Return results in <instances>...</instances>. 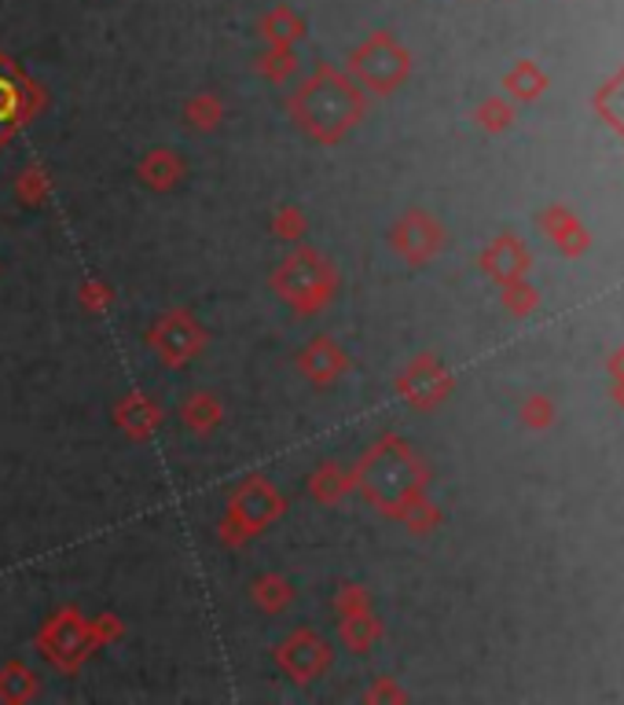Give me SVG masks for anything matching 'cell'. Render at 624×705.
Here are the masks:
<instances>
[{"instance_id": "4fadbf2b", "label": "cell", "mask_w": 624, "mask_h": 705, "mask_svg": "<svg viewBox=\"0 0 624 705\" xmlns=\"http://www.w3.org/2000/svg\"><path fill=\"white\" fill-rule=\"evenodd\" d=\"M137 177L143 181V188H151V191H159V195H165V191H177L180 184H184L188 162L180 159L173 148H151L137 162Z\"/></svg>"}, {"instance_id": "83f0119b", "label": "cell", "mask_w": 624, "mask_h": 705, "mask_svg": "<svg viewBox=\"0 0 624 705\" xmlns=\"http://www.w3.org/2000/svg\"><path fill=\"white\" fill-rule=\"evenodd\" d=\"M382 698H401V691H393L390 679H379V684L368 691V702H382Z\"/></svg>"}, {"instance_id": "9c48e42d", "label": "cell", "mask_w": 624, "mask_h": 705, "mask_svg": "<svg viewBox=\"0 0 624 705\" xmlns=\"http://www.w3.org/2000/svg\"><path fill=\"white\" fill-rule=\"evenodd\" d=\"M272 662L286 679H291V684L309 687V684H316L320 676H328V668L334 662V651L316 628L302 625V628H291L280 643H275Z\"/></svg>"}, {"instance_id": "cb8c5ba5", "label": "cell", "mask_w": 624, "mask_h": 705, "mask_svg": "<svg viewBox=\"0 0 624 705\" xmlns=\"http://www.w3.org/2000/svg\"><path fill=\"white\" fill-rule=\"evenodd\" d=\"M114 302H118V291L107 280H100V276L81 280V286H78V305L85 309V313L103 316V313H111Z\"/></svg>"}, {"instance_id": "8992f818", "label": "cell", "mask_w": 624, "mask_h": 705, "mask_svg": "<svg viewBox=\"0 0 624 705\" xmlns=\"http://www.w3.org/2000/svg\"><path fill=\"white\" fill-rule=\"evenodd\" d=\"M412 70V56L407 48L393 38V33H368L350 56H345V74H350L360 89L375 92V95H390L401 85Z\"/></svg>"}, {"instance_id": "ffe728a7", "label": "cell", "mask_w": 624, "mask_h": 705, "mask_svg": "<svg viewBox=\"0 0 624 705\" xmlns=\"http://www.w3.org/2000/svg\"><path fill=\"white\" fill-rule=\"evenodd\" d=\"M184 125L191 133H213V129H221V122L228 118V107L218 92H195L184 100Z\"/></svg>"}, {"instance_id": "e0dca14e", "label": "cell", "mask_w": 624, "mask_h": 705, "mask_svg": "<svg viewBox=\"0 0 624 705\" xmlns=\"http://www.w3.org/2000/svg\"><path fill=\"white\" fill-rule=\"evenodd\" d=\"M224 404L221 397H213L210 390H195L188 393L184 404H180V423H184L195 437H210L213 430L224 423Z\"/></svg>"}, {"instance_id": "7c38bea8", "label": "cell", "mask_w": 624, "mask_h": 705, "mask_svg": "<svg viewBox=\"0 0 624 705\" xmlns=\"http://www.w3.org/2000/svg\"><path fill=\"white\" fill-rule=\"evenodd\" d=\"M390 246L397 250L404 261H412V265H423V261H430L441 250V229L426 213L412 210L390 229Z\"/></svg>"}, {"instance_id": "d6986e66", "label": "cell", "mask_w": 624, "mask_h": 705, "mask_svg": "<svg viewBox=\"0 0 624 705\" xmlns=\"http://www.w3.org/2000/svg\"><path fill=\"white\" fill-rule=\"evenodd\" d=\"M294 595H298V588L283 577V573H261V577L250 584V603L269 617L283 614L286 606L294 603Z\"/></svg>"}, {"instance_id": "44dd1931", "label": "cell", "mask_w": 624, "mask_h": 705, "mask_svg": "<svg viewBox=\"0 0 624 705\" xmlns=\"http://www.w3.org/2000/svg\"><path fill=\"white\" fill-rule=\"evenodd\" d=\"M16 199H19V207H27V210L48 207V202H52V173L38 162L22 165L16 177Z\"/></svg>"}, {"instance_id": "7a4b0ae2", "label": "cell", "mask_w": 624, "mask_h": 705, "mask_svg": "<svg viewBox=\"0 0 624 705\" xmlns=\"http://www.w3.org/2000/svg\"><path fill=\"white\" fill-rule=\"evenodd\" d=\"M350 474H353V493H360L379 515L390 518H401L426 485L423 463H419V456L397 434H386L375 445H368Z\"/></svg>"}, {"instance_id": "7402d4cb", "label": "cell", "mask_w": 624, "mask_h": 705, "mask_svg": "<svg viewBox=\"0 0 624 705\" xmlns=\"http://www.w3.org/2000/svg\"><path fill=\"white\" fill-rule=\"evenodd\" d=\"M379 636H382V625H379L375 614H371V611L339 617V639L345 643V651H353V654H368V651L379 643Z\"/></svg>"}, {"instance_id": "3957f363", "label": "cell", "mask_w": 624, "mask_h": 705, "mask_svg": "<svg viewBox=\"0 0 624 705\" xmlns=\"http://www.w3.org/2000/svg\"><path fill=\"white\" fill-rule=\"evenodd\" d=\"M269 286L294 316H320L342 291V269L331 254L302 239L269 272Z\"/></svg>"}, {"instance_id": "603a6c76", "label": "cell", "mask_w": 624, "mask_h": 705, "mask_svg": "<svg viewBox=\"0 0 624 705\" xmlns=\"http://www.w3.org/2000/svg\"><path fill=\"white\" fill-rule=\"evenodd\" d=\"M254 70L269 81V85H286V81H291V78L298 74V56H294V48H272V44H265V52L258 56Z\"/></svg>"}, {"instance_id": "ba28073f", "label": "cell", "mask_w": 624, "mask_h": 705, "mask_svg": "<svg viewBox=\"0 0 624 705\" xmlns=\"http://www.w3.org/2000/svg\"><path fill=\"white\" fill-rule=\"evenodd\" d=\"M143 342H148V350L159 356L162 367L180 372V367H188L210 345V331L202 328V320L191 313V309L173 305L148 328Z\"/></svg>"}, {"instance_id": "6da1fadb", "label": "cell", "mask_w": 624, "mask_h": 705, "mask_svg": "<svg viewBox=\"0 0 624 705\" xmlns=\"http://www.w3.org/2000/svg\"><path fill=\"white\" fill-rule=\"evenodd\" d=\"M286 114L320 148H339L368 114V92L342 67L316 63L312 74L286 95Z\"/></svg>"}, {"instance_id": "30bf717a", "label": "cell", "mask_w": 624, "mask_h": 705, "mask_svg": "<svg viewBox=\"0 0 624 705\" xmlns=\"http://www.w3.org/2000/svg\"><path fill=\"white\" fill-rule=\"evenodd\" d=\"M298 375H302L312 390H331L334 382H342L350 375V353L342 350V342H334L331 334H312V339L302 345V353H298Z\"/></svg>"}, {"instance_id": "d4e9b609", "label": "cell", "mask_w": 624, "mask_h": 705, "mask_svg": "<svg viewBox=\"0 0 624 705\" xmlns=\"http://www.w3.org/2000/svg\"><path fill=\"white\" fill-rule=\"evenodd\" d=\"M272 235L275 239H283V243H302V239L309 235V218H305V210H298V207H280L272 213Z\"/></svg>"}, {"instance_id": "277c9868", "label": "cell", "mask_w": 624, "mask_h": 705, "mask_svg": "<svg viewBox=\"0 0 624 705\" xmlns=\"http://www.w3.org/2000/svg\"><path fill=\"white\" fill-rule=\"evenodd\" d=\"M283 515H286V496L265 474H250L246 482L228 496L224 515L218 522V541L224 547H246L265 530H272Z\"/></svg>"}, {"instance_id": "5b68a950", "label": "cell", "mask_w": 624, "mask_h": 705, "mask_svg": "<svg viewBox=\"0 0 624 705\" xmlns=\"http://www.w3.org/2000/svg\"><path fill=\"white\" fill-rule=\"evenodd\" d=\"M33 651H38L56 673L63 676L81 673V665L95 654L89 614H81L78 606H59V611L48 614L41 621V628L33 632Z\"/></svg>"}, {"instance_id": "8fae6325", "label": "cell", "mask_w": 624, "mask_h": 705, "mask_svg": "<svg viewBox=\"0 0 624 705\" xmlns=\"http://www.w3.org/2000/svg\"><path fill=\"white\" fill-rule=\"evenodd\" d=\"M111 420L118 426V434H125L133 445H143V441H151L162 430L165 409H162V401L151 397V393L129 390V393H122V397L114 401Z\"/></svg>"}, {"instance_id": "484cf974", "label": "cell", "mask_w": 624, "mask_h": 705, "mask_svg": "<svg viewBox=\"0 0 624 705\" xmlns=\"http://www.w3.org/2000/svg\"><path fill=\"white\" fill-rule=\"evenodd\" d=\"M89 625H92V643H95V651L114 647V643L125 639V621L118 617V614H111V611L89 617Z\"/></svg>"}, {"instance_id": "2e32d148", "label": "cell", "mask_w": 624, "mask_h": 705, "mask_svg": "<svg viewBox=\"0 0 624 705\" xmlns=\"http://www.w3.org/2000/svg\"><path fill=\"white\" fill-rule=\"evenodd\" d=\"M309 33L305 19L291 4H275L258 19V38L272 48H294Z\"/></svg>"}, {"instance_id": "9a60e30c", "label": "cell", "mask_w": 624, "mask_h": 705, "mask_svg": "<svg viewBox=\"0 0 624 705\" xmlns=\"http://www.w3.org/2000/svg\"><path fill=\"white\" fill-rule=\"evenodd\" d=\"M305 489L320 507H342V500H350L353 493V474L345 471L339 460H323L320 467L309 474Z\"/></svg>"}, {"instance_id": "52a82bcc", "label": "cell", "mask_w": 624, "mask_h": 705, "mask_svg": "<svg viewBox=\"0 0 624 705\" xmlns=\"http://www.w3.org/2000/svg\"><path fill=\"white\" fill-rule=\"evenodd\" d=\"M48 107V92L38 78H30L8 52H0V151L41 118Z\"/></svg>"}, {"instance_id": "4316f807", "label": "cell", "mask_w": 624, "mask_h": 705, "mask_svg": "<svg viewBox=\"0 0 624 705\" xmlns=\"http://www.w3.org/2000/svg\"><path fill=\"white\" fill-rule=\"evenodd\" d=\"M371 611V595L364 584H342L339 592H334V614L345 617V614H364Z\"/></svg>"}, {"instance_id": "ac0fdd59", "label": "cell", "mask_w": 624, "mask_h": 705, "mask_svg": "<svg viewBox=\"0 0 624 705\" xmlns=\"http://www.w3.org/2000/svg\"><path fill=\"white\" fill-rule=\"evenodd\" d=\"M41 695V676L27 662L11 658L0 665V702L4 705H27Z\"/></svg>"}, {"instance_id": "5bb4252c", "label": "cell", "mask_w": 624, "mask_h": 705, "mask_svg": "<svg viewBox=\"0 0 624 705\" xmlns=\"http://www.w3.org/2000/svg\"><path fill=\"white\" fill-rule=\"evenodd\" d=\"M397 393L407 404H415V409H434L437 397L445 393V386H441V379H437L434 361H430V356H419V361L407 364L404 372L397 375Z\"/></svg>"}]
</instances>
